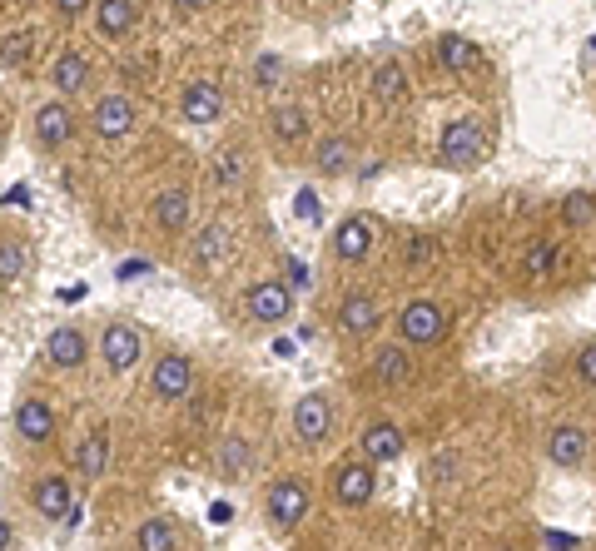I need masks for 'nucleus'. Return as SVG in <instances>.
Instances as JSON below:
<instances>
[{"instance_id": "nucleus-40", "label": "nucleus", "mask_w": 596, "mask_h": 551, "mask_svg": "<svg viewBox=\"0 0 596 551\" xmlns=\"http://www.w3.org/2000/svg\"><path fill=\"white\" fill-rule=\"evenodd\" d=\"M423 259H428V244H423V239H418V244H408V264H423Z\"/></svg>"}, {"instance_id": "nucleus-19", "label": "nucleus", "mask_w": 596, "mask_h": 551, "mask_svg": "<svg viewBox=\"0 0 596 551\" xmlns=\"http://www.w3.org/2000/svg\"><path fill=\"white\" fill-rule=\"evenodd\" d=\"M408 373H413L408 343H388V348H378V353H373V378H378L383 388H398V383H408Z\"/></svg>"}, {"instance_id": "nucleus-13", "label": "nucleus", "mask_w": 596, "mask_h": 551, "mask_svg": "<svg viewBox=\"0 0 596 551\" xmlns=\"http://www.w3.org/2000/svg\"><path fill=\"white\" fill-rule=\"evenodd\" d=\"M294 432L303 442H323L333 432V403L323 393H303L294 403Z\"/></svg>"}, {"instance_id": "nucleus-18", "label": "nucleus", "mask_w": 596, "mask_h": 551, "mask_svg": "<svg viewBox=\"0 0 596 551\" xmlns=\"http://www.w3.org/2000/svg\"><path fill=\"white\" fill-rule=\"evenodd\" d=\"M45 358H50V363H60V368H80V363L90 358V343H85V333H80V328H55V333H50V343H45Z\"/></svg>"}, {"instance_id": "nucleus-24", "label": "nucleus", "mask_w": 596, "mask_h": 551, "mask_svg": "<svg viewBox=\"0 0 596 551\" xmlns=\"http://www.w3.org/2000/svg\"><path fill=\"white\" fill-rule=\"evenodd\" d=\"M135 0H95V25H100V35H125L130 25H135Z\"/></svg>"}, {"instance_id": "nucleus-29", "label": "nucleus", "mask_w": 596, "mask_h": 551, "mask_svg": "<svg viewBox=\"0 0 596 551\" xmlns=\"http://www.w3.org/2000/svg\"><path fill=\"white\" fill-rule=\"evenodd\" d=\"M403 90H408V70H403L398 60L378 65V75H373V95H378L383 105H393V100H403Z\"/></svg>"}, {"instance_id": "nucleus-11", "label": "nucleus", "mask_w": 596, "mask_h": 551, "mask_svg": "<svg viewBox=\"0 0 596 551\" xmlns=\"http://www.w3.org/2000/svg\"><path fill=\"white\" fill-rule=\"evenodd\" d=\"M135 120H140V110H135L130 95H105V100L95 105V115H90V125H95L100 139H125L135 130Z\"/></svg>"}, {"instance_id": "nucleus-17", "label": "nucleus", "mask_w": 596, "mask_h": 551, "mask_svg": "<svg viewBox=\"0 0 596 551\" xmlns=\"http://www.w3.org/2000/svg\"><path fill=\"white\" fill-rule=\"evenodd\" d=\"M70 135H75V115H70L65 100H55V105H45V110L35 115V139H40L45 149H60Z\"/></svg>"}, {"instance_id": "nucleus-25", "label": "nucleus", "mask_w": 596, "mask_h": 551, "mask_svg": "<svg viewBox=\"0 0 596 551\" xmlns=\"http://www.w3.org/2000/svg\"><path fill=\"white\" fill-rule=\"evenodd\" d=\"M269 130L279 144H303L308 139V115L298 110V105H279L274 115H269Z\"/></svg>"}, {"instance_id": "nucleus-2", "label": "nucleus", "mask_w": 596, "mask_h": 551, "mask_svg": "<svg viewBox=\"0 0 596 551\" xmlns=\"http://www.w3.org/2000/svg\"><path fill=\"white\" fill-rule=\"evenodd\" d=\"M328 492L338 507H368L378 492V467L373 462H338V467H328Z\"/></svg>"}, {"instance_id": "nucleus-30", "label": "nucleus", "mask_w": 596, "mask_h": 551, "mask_svg": "<svg viewBox=\"0 0 596 551\" xmlns=\"http://www.w3.org/2000/svg\"><path fill=\"white\" fill-rule=\"evenodd\" d=\"M224 249H229V229H224V224H209V229L199 234V244H194L199 269H214V259H224Z\"/></svg>"}, {"instance_id": "nucleus-39", "label": "nucleus", "mask_w": 596, "mask_h": 551, "mask_svg": "<svg viewBox=\"0 0 596 551\" xmlns=\"http://www.w3.org/2000/svg\"><path fill=\"white\" fill-rule=\"evenodd\" d=\"M5 204H30V189H25V184H15V189L5 194Z\"/></svg>"}, {"instance_id": "nucleus-38", "label": "nucleus", "mask_w": 596, "mask_h": 551, "mask_svg": "<svg viewBox=\"0 0 596 551\" xmlns=\"http://www.w3.org/2000/svg\"><path fill=\"white\" fill-rule=\"evenodd\" d=\"M135 274H149V259H130V264L120 269V278H135Z\"/></svg>"}, {"instance_id": "nucleus-12", "label": "nucleus", "mask_w": 596, "mask_h": 551, "mask_svg": "<svg viewBox=\"0 0 596 551\" xmlns=\"http://www.w3.org/2000/svg\"><path fill=\"white\" fill-rule=\"evenodd\" d=\"M587 452H592V432H587V427L562 422V427H552V432H547V457H552L557 467H582V462H587Z\"/></svg>"}, {"instance_id": "nucleus-31", "label": "nucleus", "mask_w": 596, "mask_h": 551, "mask_svg": "<svg viewBox=\"0 0 596 551\" xmlns=\"http://www.w3.org/2000/svg\"><path fill=\"white\" fill-rule=\"evenodd\" d=\"M30 269V254L20 239H0V283H20Z\"/></svg>"}, {"instance_id": "nucleus-8", "label": "nucleus", "mask_w": 596, "mask_h": 551, "mask_svg": "<svg viewBox=\"0 0 596 551\" xmlns=\"http://www.w3.org/2000/svg\"><path fill=\"white\" fill-rule=\"evenodd\" d=\"M179 115H184L189 125H214V120L224 115L219 85H214V80H189L184 95H179Z\"/></svg>"}, {"instance_id": "nucleus-1", "label": "nucleus", "mask_w": 596, "mask_h": 551, "mask_svg": "<svg viewBox=\"0 0 596 551\" xmlns=\"http://www.w3.org/2000/svg\"><path fill=\"white\" fill-rule=\"evenodd\" d=\"M438 154H443V164H452V169H472V164H482V154H487V130H482V120H477V115L452 120V125L443 130Z\"/></svg>"}, {"instance_id": "nucleus-22", "label": "nucleus", "mask_w": 596, "mask_h": 551, "mask_svg": "<svg viewBox=\"0 0 596 551\" xmlns=\"http://www.w3.org/2000/svg\"><path fill=\"white\" fill-rule=\"evenodd\" d=\"M154 219H159L164 234H184V224H189V189H164L154 199Z\"/></svg>"}, {"instance_id": "nucleus-5", "label": "nucleus", "mask_w": 596, "mask_h": 551, "mask_svg": "<svg viewBox=\"0 0 596 551\" xmlns=\"http://www.w3.org/2000/svg\"><path fill=\"white\" fill-rule=\"evenodd\" d=\"M140 353H145L140 328H130V323H110V328L100 333V358H105L110 373H130V368L140 363Z\"/></svg>"}, {"instance_id": "nucleus-41", "label": "nucleus", "mask_w": 596, "mask_h": 551, "mask_svg": "<svg viewBox=\"0 0 596 551\" xmlns=\"http://www.w3.org/2000/svg\"><path fill=\"white\" fill-rule=\"evenodd\" d=\"M55 5H60V10H65V15H80V10H85V5H90V0H55Z\"/></svg>"}, {"instance_id": "nucleus-7", "label": "nucleus", "mask_w": 596, "mask_h": 551, "mask_svg": "<svg viewBox=\"0 0 596 551\" xmlns=\"http://www.w3.org/2000/svg\"><path fill=\"white\" fill-rule=\"evenodd\" d=\"M308 502H313V497H308V487H303L298 477H279V482L269 487V522L289 532V527H298V522L308 517Z\"/></svg>"}, {"instance_id": "nucleus-4", "label": "nucleus", "mask_w": 596, "mask_h": 551, "mask_svg": "<svg viewBox=\"0 0 596 551\" xmlns=\"http://www.w3.org/2000/svg\"><path fill=\"white\" fill-rule=\"evenodd\" d=\"M244 308H249L254 323H284V318L294 313V293H289V283H279V278H259V283L249 288Z\"/></svg>"}, {"instance_id": "nucleus-10", "label": "nucleus", "mask_w": 596, "mask_h": 551, "mask_svg": "<svg viewBox=\"0 0 596 551\" xmlns=\"http://www.w3.org/2000/svg\"><path fill=\"white\" fill-rule=\"evenodd\" d=\"M358 447H363V462L383 467V462H398V457L408 452V437H403V427H393V422H368L363 437H358Z\"/></svg>"}, {"instance_id": "nucleus-23", "label": "nucleus", "mask_w": 596, "mask_h": 551, "mask_svg": "<svg viewBox=\"0 0 596 551\" xmlns=\"http://www.w3.org/2000/svg\"><path fill=\"white\" fill-rule=\"evenodd\" d=\"M249 462H254V447H249V437L229 432V437L219 442V472H224L229 482H244V477H249Z\"/></svg>"}, {"instance_id": "nucleus-33", "label": "nucleus", "mask_w": 596, "mask_h": 551, "mask_svg": "<svg viewBox=\"0 0 596 551\" xmlns=\"http://www.w3.org/2000/svg\"><path fill=\"white\" fill-rule=\"evenodd\" d=\"M552 264H557V244H537L527 254V274L532 278H552Z\"/></svg>"}, {"instance_id": "nucleus-21", "label": "nucleus", "mask_w": 596, "mask_h": 551, "mask_svg": "<svg viewBox=\"0 0 596 551\" xmlns=\"http://www.w3.org/2000/svg\"><path fill=\"white\" fill-rule=\"evenodd\" d=\"M438 65H443L447 75H467V70L482 65V50H477L467 35H443V40H438Z\"/></svg>"}, {"instance_id": "nucleus-32", "label": "nucleus", "mask_w": 596, "mask_h": 551, "mask_svg": "<svg viewBox=\"0 0 596 551\" xmlns=\"http://www.w3.org/2000/svg\"><path fill=\"white\" fill-rule=\"evenodd\" d=\"M596 219V199L592 194H572L567 204H562V224H592Z\"/></svg>"}, {"instance_id": "nucleus-27", "label": "nucleus", "mask_w": 596, "mask_h": 551, "mask_svg": "<svg viewBox=\"0 0 596 551\" xmlns=\"http://www.w3.org/2000/svg\"><path fill=\"white\" fill-rule=\"evenodd\" d=\"M135 547L140 551H174L179 547V532H174L169 517H149V522H140V532H135Z\"/></svg>"}, {"instance_id": "nucleus-36", "label": "nucleus", "mask_w": 596, "mask_h": 551, "mask_svg": "<svg viewBox=\"0 0 596 551\" xmlns=\"http://www.w3.org/2000/svg\"><path fill=\"white\" fill-rule=\"evenodd\" d=\"M209 522H214V527L234 522V507H229V502H214V507H209Z\"/></svg>"}, {"instance_id": "nucleus-34", "label": "nucleus", "mask_w": 596, "mask_h": 551, "mask_svg": "<svg viewBox=\"0 0 596 551\" xmlns=\"http://www.w3.org/2000/svg\"><path fill=\"white\" fill-rule=\"evenodd\" d=\"M244 174V159L229 149V154H219V164H214V184H234Z\"/></svg>"}, {"instance_id": "nucleus-6", "label": "nucleus", "mask_w": 596, "mask_h": 551, "mask_svg": "<svg viewBox=\"0 0 596 551\" xmlns=\"http://www.w3.org/2000/svg\"><path fill=\"white\" fill-rule=\"evenodd\" d=\"M373 239H378V224H373L368 214H353V219H343V224H338V234H333L328 254H333L338 264H358V259H368Z\"/></svg>"}, {"instance_id": "nucleus-16", "label": "nucleus", "mask_w": 596, "mask_h": 551, "mask_svg": "<svg viewBox=\"0 0 596 551\" xmlns=\"http://www.w3.org/2000/svg\"><path fill=\"white\" fill-rule=\"evenodd\" d=\"M35 512L50 517V522H60V517L75 512V502H70V482H65L60 472H45V477L35 482Z\"/></svg>"}, {"instance_id": "nucleus-37", "label": "nucleus", "mask_w": 596, "mask_h": 551, "mask_svg": "<svg viewBox=\"0 0 596 551\" xmlns=\"http://www.w3.org/2000/svg\"><path fill=\"white\" fill-rule=\"evenodd\" d=\"M284 269H289V278H294L298 288H308V269H303V264H298V259H289V264H284Z\"/></svg>"}, {"instance_id": "nucleus-35", "label": "nucleus", "mask_w": 596, "mask_h": 551, "mask_svg": "<svg viewBox=\"0 0 596 551\" xmlns=\"http://www.w3.org/2000/svg\"><path fill=\"white\" fill-rule=\"evenodd\" d=\"M577 378H582V383H592V388H596V343H587V348L577 353Z\"/></svg>"}, {"instance_id": "nucleus-43", "label": "nucleus", "mask_w": 596, "mask_h": 551, "mask_svg": "<svg viewBox=\"0 0 596 551\" xmlns=\"http://www.w3.org/2000/svg\"><path fill=\"white\" fill-rule=\"evenodd\" d=\"M174 5H184V10H199V5H204V0H174Z\"/></svg>"}, {"instance_id": "nucleus-3", "label": "nucleus", "mask_w": 596, "mask_h": 551, "mask_svg": "<svg viewBox=\"0 0 596 551\" xmlns=\"http://www.w3.org/2000/svg\"><path fill=\"white\" fill-rule=\"evenodd\" d=\"M447 328L443 308L433 303V298H413V303H403V313H398V333H403V343L408 348H428V343H438Z\"/></svg>"}, {"instance_id": "nucleus-26", "label": "nucleus", "mask_w": 596, "mask_h": 551, "mask_svg": "<svg viewBox=\"0 0 596 551\" xmlns=\"http://www.w3.org/2000/svg\"><path fill=\"white\" fill-rule=\"evenodd\" d=\"M55 90L60 95H75V90H85V80H90V65H85V55H75V50H65L60 60H55Z\"/></svg>"}, {"instance_id": "nucleus-15", "label": "nucleus", "mask_w": 596, "mask_h": 551, "mask_svg": "<svg viewBox=\"0 0 596 551\" xmlns=\"http://www.w3.org/2000/svg\"><path fill=\"white\" fill-rule=\"evenodd\" d=\"M15 427H20V437H25V442L45 447V442L55 437V408H50L45 398H25V403L15 408Z\"/></svg>"}, {"instance_id": "nucleus-42", "label": "nucleus", "mask_w": 596, "mask_h": 551, "mask_svg": "<svg viewBox=\"0 0 596 551\" xmlns=\"http://www.w3.org/2000/svg\"><path fill=\"white\" fill-rule=\"evenodd\" d=\"M10 547V522H5V517H0V551Z\"/></svg>"}, {"instance_id": "nucleus-14", "label": "nucleus", "mask_w": 596, "mask_h": 551, "mask_svg": "<svg viewBox=\"0 0 596 551\" xmlns=\"http://www.w3.org/2000/svg\"><path fill=\"white\" fill-rule=\"evenodd\" d=\"M189 383H194V368H189L184 353H164V358L154 363V398L179 403V398L189 393Z\"/></svg>"}, {"instance_id": "nucleus-9", "label": "nucleus", "mask_w": 596, "mask_h": 551, "mask_svg": "<svg viewBox=\"0 0 596 551\" xmlns=\"http://www.w3.org/2000/svg\"><path fill=\"white\" fill-rule=\"evenodd\" d=\"M378 323H383V303L373 293H348L338 303V328L348 338H368V333H378Z\"/></svg>"}, {"instance_id": "nucleus-20", "label": "nucleus", "mask_w": 596, "mask_h": 551, "mask_svg": "<svg viewBox=\"0 0 596 551\" xmlns=\"http://www.w3.org/2000/svg\"><path fill=\"white\" fill-rule=\"evenodd\" d=\"M75 467H80L85 482H100V477H105V467H110V432H105V427H95V432L80 442Z\"/></svg>"}, {"instance_id": "nucleus-28", "label": "nucleus", "mask_w": 596, "mask_h": 551, "mask_svg": "<svg viewBox=\"0 0 596 551\" xmlns=\"http://www.w3.org/2000/svg\"><path fill=\"white\" fill-rule=\"evenodd\" d=\"M348 154H353V144H348V139L328 135V139H318L313 164H318V174H343V169H348Z\"/></svg>"}]
</instances>
